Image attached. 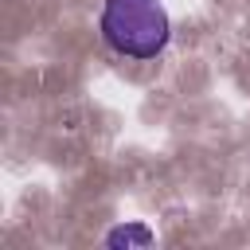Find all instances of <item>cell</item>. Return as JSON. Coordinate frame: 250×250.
<instances>
[{"label":"cell","mask_w":250,"mask_h":250,"mask_svg":"<svg viewBox=\"0 0 250 250\" xmlns=\"http://www.w3.org/2000/svg\"><path fill=\"white\" fill-rule=\"evenodd\" d=\"M105 246H152V230L145 223H125V227H113L105 234Z\"/></svg>","instance_id":"cell-2"},{"label":"cell","mask_w":250,"mask_h":250,"mask_svg":"<svg viewBox=\"0 0 250 250\" xmlns=\"http://www.w3.org/2000/svg\"><path fill=\"white\" fill-rule=\"evenodd\" d=\"M98 27L105 47L125 59H156L172 39V23L160 0H105Z\"/></svg>","instance_id":"cell-1"}]
</instances>
